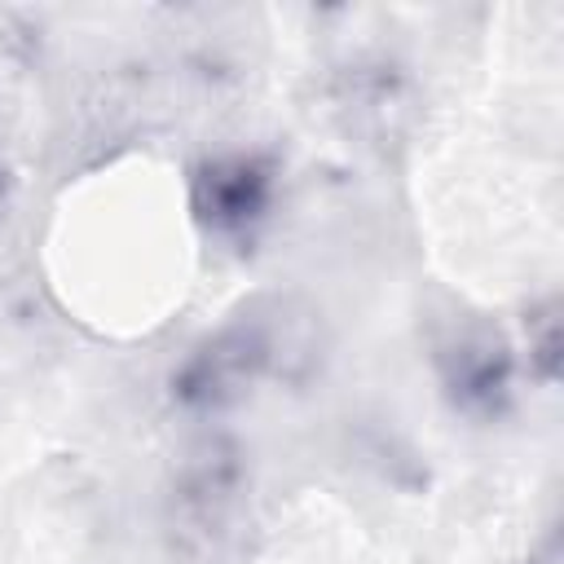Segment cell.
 I'll return each mask as SVG.
<instances>
[{
  "instance_id": "obj_1",
  "label": "cell",
  "mask_w": 564,
  "mask_h": 564,
  "mask_svg": "<svg viewBox=\"0 0 564 564\" xmlns=\"http://www.w3.org/2000/svg\"><path fill=\"white\" fill-rule=\"evenodd\" d=\"M273 361V335L256 317H234L207 335L172 375V397L185 410H225L242 401Z\"/></svg>"
},
{
  "instance_id": "obj_2",
  "label": "cell",
  "mask_w": 564,
  "mask_h": 564,
  "mask_svg": "<svg viewBox=\"0 0 564 564\" xmlns=\"http://www.w3.org/2000/svg\"><path fill=\"white\" fill-rule=\"evenodd\" d=\"M273 194H278V181H273V167L264 159L220 154V159H207L194 172L189 207L212 234L251 238L264 225V216L273 207Z\"/></svg>"
},
{
  "instance_id": "obj_3",
  "label": "cell",
  "mask_w": 564,
  "mask_h": 564,
  "mask_svg": "<svg viewBox=\"0 0 564 564\" xmlns=\"http://www.w3.org/2000/svg\"><path fill=\"white\" fill-rule=\"evenodd\" d=\"M441 383L463 414H498L511 392V348L485 322H463L436 352Z\"/></svg>"
},
{
  "instance_id": "obj_4",
  "label": "cell",
  "mask_w": 564,
  "mask_h": 564,
  "mask_svg": "<svg viewBox=\"0 0 564 564\" xmlns=\"http://www.w3.org/2000/svg\"><path fill=\"white\" fill-rule=\"evenodd\" d=\"M529 361L538 370V379H555V366H560V317H555V304L538 308L529 317Z\"/></svg>"
},
{
  "instance_id": "obj_5",
  "label": "cell",
  "mask_w": 564,
  "mask_h": 564,
  "mask_svg": "<svg viewBox=\"0 0 564 564\" xmlns=\"http://www.w3.org/2000/svg\"><path fill=\"white\" fill-rule=\"evenodd\" d=\"M4 207H9V167L0 163V216H4Z\"/></svg>"
}]
</instances>
